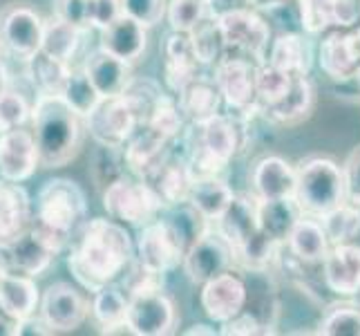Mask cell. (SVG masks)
<instances>
[{"label":"cell","mask_w":360,"mask_h":336,"mask_svg":"<svg viewBox=\"0 0 360 336\" xmlns=\"http://www.w3.org/2000/svg\"><path fill=\"white\" fill-rule=\"evenodd\" d=\"M32 200L18 182L0 178V247L14 242L32 227Z\"/></svg>","instance_id":"d4e9b609"},{"label":"cell","mask_w":360,"mask_h":336,"mask_svg":"<svg viewBox=\"0 0 360 336\" xmlns=\"http://www.w3.org/2000/svg\"><path fill=\"white\" fill-rule=\"evenodd\" d=\"M161 218L168 222L172 233L177 235V240L184 247V254L188 251V249L200 240L210 227H213V222H208L200 211H197L195 206H191L188 202L166 206Z\"/></svg>","instance_id":"74e56055"},{"label":"cell","mask_w":360,"mask_h":336,"mask_svg":"<svg viewBox=\"0 0 360 336\" xmlns=\"http://www.w3.org/2000/svg\"><path fill=\"white\" fill-rule=\"evenodd\" d=\"M300 30L309 36L360 25V0H293Z\"/></svg>","instance_id":"2e32d148"},{"label":"cell","mask_w":360,"mask_h":336,"mask_svg":"<svg viewBox=\"0 0 360 336\" xmlns=\"http://www.w3.org/2000/svg\"><path fill=\"white\" fill-rule=\"evenodd\" d=\"M88 220V197L81 186L68 178H54L41 186L32 211V229L54 249L65 251L74 235Z\"/></svg>","instance_id":"3957f363"},{"label":"cell","mask_w":360,"mask_h":336,"mask_svg":"<svg viewBox=\"0 0 360 336\" xmlns=\"http://www.w3.org/2000/svg\"><path fill=\"white\" fill-rule=\"evenodd\" d=\"M246 296H248L246 278L238 271V267H233L202 285L200 303L206 316L219 325V323H224L242 312L246 307Z\"/></svg>","instance_id":"9a60e30c"},{"label":"cell","mask_w":360,"mask_h":336,"mask_svg":"<svg viewBox=\"0 0 360 336\" xmlns=\"http://www.w3.org/2000/svg\"><path fill=\"white\" fill-rule=\"evenodd\" d=\"M45 18L30 3H7L0 11V47L27 61L41 49Z\"/></svg>","instance_id":"9c48e42d"},{"label":"cell","mask_w":360,"mask_h":336,"mask_svg":"<svg viewBox=\"0 0 360 336\" xmlns=\"http://www.w3.org/2000/svg\"><path fill=\"white\" fill-rule=\"evenodd\" d=\"M175 99L186 123H200L221 112V106H224L213 77H204V74H195L175 94Z\"/></svg>","instance_id":"83f0119b"},{"label":"cell","mask_w":360,"mask_h":336,"mask_svg":"<svg viewBox=\"0 0 360 336\" xmlns=\"http://www.w3.org/2000/svg\"><path fill=\"white\" fill-rule=\"evenodd\" d=\"M0 336H18V321L7 316L3 309H0Z\"/></svg>","instance_id":"11a10c76"},{"label":"cell","mask_w":360,"mask_h":336,"mask_svg":"<svg viewBox=\"0 0 360 336\" xmlns=\"http://www.w3.org/2000/svg\"><path fill=\"white\" fill-rule=\"evenodd\" d=\"M233 195L235 191L221 175H202L193 178L186 202L200 211L208 222H215L229 209Z\"/></svg>","instance_id":"836d02e7"},{"label":"cell","mask_w":360,"mask_h":336,"mask_svg":"<svg viewBox=\"0 0 360 336\" xmlns=\"http://www.w3.org/2000/svg\"><path fill=\"white\" fill-rule=\"evenodd\" d=\"M219 334L224 336H257V334H273L266 330L255 314H251L248 309H242L240 314H235L233 318L219 323Z\"/></svg>","instance_id":"f907efd6"},{"label":"cell","mask_w":360,"mask_h":336,"mask_svg":"<svg viewBox=\"0 0 360 336\" xmlns=\"http://www.w3.org/2000/svg\"><path fill=\"white\" fill-rule=\"evenodd\" d=\"M316 108V85L309 74H293L291 88L284 94L278 104L266 106L259 110L269 123L273 126H300L302 121H307L314 115Z\"/></svg>","instance_id":"d6986e66"},{"label":"cell","mask_w":360,"mask_h":336,"mask_svg":"<svg viewBox=\"0 0 360 336\" xmlns=\"http://www.w3.org/2000/svg\"><path fill=\"white\" fill-rule=\"evenodd\" d=\"M54 16L77 25V27L83 32H90V27H88V0H56Z\"/></svg>","instance_id":"db71d44e"},{"label":"cell","mask_w":360,"mask_h":336,"mask_svg":"<svg viewBox=\"0 0 360 336\" xmlns=\"http://www.w3.org/2000/svg\"><path fill=\"white\" fill-rule=\"evenodd\" d=\"M352 242L360 247V227H358V231H356V235H354V240H352Z\"/></svg>","instance_id":"91938a15"},{"label":"cell","mask_w":360,"mask_h":336,"mask_svg":"<svg viewBox=\"0 0 360 336\" xmlns=\"http://www.w3.org/2000/svg\"><path fill=\"white\" fill-rule=\"evenodd\" d=\"M293 81V74L284 72L271 63H259L255 68V101H257V115L259 110L278 104L280 99L289 92Z\"/></svg>","instance_id":"b9f144b4"},{"label":"cell","mask_w":360,"mask_h":336,"mask_svg":"<svg viewBox=\"0 0 360 336\" xmlns=\"http://www.w3.org/2000/svg\"><path fill=\"white\" fill-rule=\"evenodd\" d=\"M143 126H150L153 130L168 137L170 142L177 139V137L184 132V128H186V119L181 115L179 106H177V99L166 92L164 97L159 99V104L153 108L150 117L146 119Z\"/></svg>","instance_id":"bcb514c9"},{"label":"cell","mask_w":360,"mask_h":336,"mask_svg":"<svg viewBox=\"0 0 360 336\" xmlns=\"http://www.w3.org/2000/svg\"><path fill=\"white\" fill-rule=\"evenodd\" d=\"M83 121L85 132H90L96 144L119 148L126 146L132 132L139 128L134 112L121 97H101V101Z\"/></svg>","instance_id":"4fadbf2b"},{"label":"cell","mask_w":360,"mask_h":336,"mask_svg":"<svg viewBox=\"0 0 360 336\" xmlns=\"http://www.w3.org/2000/svg\"><path fill=\"white\" fill-rule=\"evenodd\" d=\"M25 70H27V77H30L32 85L39 94L60 97L72 66L39 49L34 56H30L27 61H25Z\"/></svg>","instance_id":"e575fe53"},{"label":"cell","mask_w":360,"mask_h":336,"mask_svg":"<svg viewBox=\"0 0 360 336\" xmlns=\"http://www.w3.org/2000/svg\"><path fill=\"white\" fill-rule=\"evenodd\" d=\"M83 34L85 32L79 30L77 25H72V23L52 14V18H47L43 25L41 52L54 56L58 61H65V63H72V58L79 52Z\"/></svg>","instance_id":"d590c367"},{"label":"cell","mask_w":360,"mask_h":336,"mask_svg":"<svg viewBox=\"0 0 360 336\" xmlns=\"http://www.w3.org/2000/svg\"><path fill=\"white\" fill-rule=\"evenodd\" d=\"M121 14H123L121 0H88V27L90 30L101 32Z\"/></svg>","instance_id":"816d5d0a"},{"label":"cell","mask_w":360,"mask_h":336,"mask_svg":"<svg viewBox=\"0 0 360 336\" xmlns=\"http://www.w3.org/2000/svg\"><path fill=\"white\" fill-rule=\"evenodd\" d=\"M30 115L32 106L20 92L9 88L0 92V132L25 126L30 121Z\"/></svg>","instance_id":"c3c4849f"},{"label":"cell","mask_w":360,"mask_h":336,"mask_svg":"<svg viewBox=\"0 0 360 336\" xmlns=\"http://www.w3.org/2000/svg\"><path fill=\"white\" fill-rule=\"evenodd\" d=\"M103 206L112 220L128 224V227L134 229H141L146 224H150L166 209L150 184L139 178L130 180L126 175L117 180L115 184H110L103 191Z\"/></svg>","instance_id":"8992f818"},{"label":"cell","mask_w":360,"mask_h":336,"mask_svg":"<svg viewBox=\"0 0 360 336\" xmlns=\"http://www.w3.org/2000/svg\"><path fill=\"white\" fill-rule=\"evenodd\" d=\"M166 5L168 0H121V11L143 27H155L164 20Z\"/></svg>","instance_id":"681fc988"},{"label":"cell","mask_w":360,"mask_h":336,"mask_svg":"<svg viewBox=\"0 0 360 336\" xmlns=\"http://www.w3.org/2000/svg\"><path fill=\"white\" fill-rule=\"evenodd\" d=\"M30 121L36 151H39V166L63 168L79 157L85 137V121L60 97H36Z\"/></svg>","instance_id":"7a4b0ae2"},{"label":"cell","mask_w":360,"mask_h":336,"mask_svg":"<svg viewBox=\"0 0 360 336\" xmlns=\"http://www.w3.org/2000/svg\"><path fill=\"white\" fill-rule=\"evenodd\" d=\"M213 227L224 235V240L231 244L233 256L238 249H242L246 242H251L259 233L257 229V197L253 193L233 195L229 209L221 213Z\"/></svg>","instance_id":"603a6c76"},{"label":"cell","mask_w":360,"mask_h":336,"mask_svg":"<svg viewBox=\"0 0 360 336\" xmlns=\"http://www.w3.org/2000/svg\"><path fill=\"white\" fill-rule=\"evenodd\" d=\"M90 312L96 321V325L101 328V332L112 325H119V323H126L128 296L117 282L105 285V287L94 292V298L90 303Z\"/></svg>","instance_id":"ab89813d"},{"label":"cell","mask_w":360,"mask_h":336,"mask_svg":"<svg viewBox=\"0 0 360 336\" xmlns=\"http://www.w3.org/2000/svg\"><path fill=\"white\" fill-rule=\"evenodd\" d=\"M316 334L325 336H360V303L356 298H340L325 307Z\"/></svg>","instance_id":"f35d334b"},{"label":"cell","mask_w":360,"mask_h":336,"mask_svg":"<svg viewBox=\"0 0 360 336\" xmlns=\"http://www.w3.org/2000/svg\"><path fill=\"white\" fill-rule=\"evenodd\" d=\"M204 3H208V5H215V3H217V0H204Z\"/></svg>","instance_id":"6125c7cd"},{"label":"cell","mask_w":360,"mask_h":336,"mask_svg":"<svg viewBox=\"0 0 360 336\" xmlns=\"http://www.w3.org/2000/svg\"><path fill=\"white\" fill-rule=\"evenodd\" d=\"M164 81L170 94L175 97L195 74H200V63H197L191 39L186 32H172L166 36L164 47Z\"/></svg>","instance_id":"4316f807"},{"label":"cell","mask_w":360,"mask_h":336,"mask_svg":"<svg viewBox=\"0 0 360 336\" xmlns=\"http://www.w3.org/2000/svg\"><path fill=\"white\" fill-rule=\"evenodd\" d=\"M126 159H123V148L119 146H103L98 144L94 159H92V182L98 191H105L110 184H115L117 180H121L126 175Z\"/></svg>","instance_id":"ee69618b"},{"label":"cell","mask_w":360,"mask_h":336,"mask_svg":"<svg viewBox=\"0 0 360 336\" xmlns=\"http://www.w3.org/2000/svg\"><path fill=\"white\" fill-rule=\"evenodd\" d=\"M128 325L134 336H166L177 328V309L164 290L128 296Z\"/></svg>","instance_id":"8fae6325"},{"label":"cell","mask_w":360,"mask_h":336,"mask_svg":"<svg viewBox=\"0 0 360 336\" xmlns=\"http://www.w3.org/2000/svg\"><path fill=\"white\" fill-rule=\"evenodd\" d=\"M60 99H63L79 117L85 119L96 108V104L101 101V94L96 92V88L88 79V74H85L83 68H72L68 74L65 88L60 92Z\"/></svg>","instance_id":"7bdbcfd3"},{"label":"cell","mask_w":360,"mask_h":336,"mask_svg":"<svg viewBox=\"0 0 360 336\" xmlns=\"http://www.w3.org/2000/svg\"><path fill=\"white\" fill-rule=\"evenodd\" d=\"M0 251L5 256L9 271L25 273V276L32 278H39L41 273H45L49 265L54 263V258L58 256L32 227L22 235H18L14 242L0 247Z\"/></svg>","instance_id":"ffe728a7"},{"label":"cell","mask_w":360,"mask_h":336,"mask_svg":"<svg viewBox=\"0 0 360 336\" xmlns=\"http://www.w3.org/2000/svg\"><path fill=\"white\" fill-rule=\"evenodd\" d=\"M39 168V151L32 130L11 128L0 132V178L7 182H27Z\"/></svg>","instance_id":"ac0fdd59"},{"label":"cell","mask_w":360,"mask_h":336,"mask_svg":"<svg viewBox=\"0 0 360 336\" xmlns=\"http://www.w3.org/2000/svg\"><path fill=\"white\" fill-rule=\"evenodd\" d=\"M354 298H356V301H358V303H360V292H358V294H356V296H354Z\"/></svg>","instance_id":"e7e4bbea"},{"label":"cell","mask_w":360,"mask_h":336,"mask_svg":"<svg viewBox=\"0 0 360 336\" xmlns=\"http://www.w3.org/2000/svg\"><path fill=\"white\" fill-rule=\"evenodd\" d=\"M134 260L159 273H170L181 265L184 247L161 216L139 229L134 242Z\"/></svg>","instance_id":"7c38bea8"},{"label":"cell","mask_w":360,"mask_h":336,"mask_svg":"<svg viewBox=\"0 0 360 336\" xmlns=\"http://www.w3.org/2000/svg\"><path fill=\"white\" fill-rule=\"evenodd\" d=\"M293 200L304 216L322 218L347 202L342 166L331 157H307L295 166Z\"/></svg>","instance_id":"277c9868"},{"label":"cell","mask_w":360,"mask_h":336,"mask_svg":"<svg viewBox=\"0 0 360 336\" xmlns=\"http://www.w3.org/2000/svg\"><path fill=\"white\" fill-rule=\"evenodd\" d=\"M36 314L52 334H68L79 330L90 314V303L74 285L54 282L39 298Z\"/></svg>","instance_id":"30bf717a"},{"label":"cell","mask_w":360,"mask_h":336,"mask_svg":"<svg viewBox=\"0 0 360 336\" xmlns=\"http://www.w3.org/2000/svg\"><path fill=\"white\" fill-rule=\"evenodd\" d=\"M287 251L300 260V263L307 265H320L325 254L329 251V238L325 233V227H322L320 218L314 216H302L295 222V227L291 229L287 242L282 244Z\"/></svg>","instance_id":"4dcf8cb0"},{"label":"cell","mask_w":360,"mask_h":336,"mask_svg":"<svg viewBox=\"0 0 360 336\" xmlns=\"http://www.w3.org/2000/svg\"><path fill=\"white\" fill-rule=\"evenodd\" d=\"M170 144L172 142L168 137L153 130L150 126H139L123 146L126 168L139 180H146L168 157Z\"/></svg>","instance_id":"7402d4cb"},{"label":"cell","mask_w":360,"mask_h":336,"mask_svg":"<svg viewBox=\"0 0 360 336\" xmlns=\"http://www.w3.org/2000/svg\"><path fill=\"white\" fill-rule=\"evenodd\" d=\"M166 92L161 88L159 81L150 77H130V81L126 83V88H123L119 97L130 106L136 121H139V126H143L146 119L150 117L153 108L159 104V99Z\"/></svg>","instance_id":"60d3db41"},{"label":"cell","mask_w":360,"mask_h":336,"mask_svg":"<svg viewBox=\"0 0 360 336\" xmlns=\"http://www.w3.org/2000/svg\"><path fill=\"white\" fill-rule=\"evenodd\" d=\"M354 81H356V85H358V90H360V72L356 74V79H354Z\"/></svg>","instance_id":"94428289"},{"label":"cell","mask_w":360,"mask_h":336,"mask_svg":"<svg viewBox=\"0 0 360 336\" xmlns=\"http://www.w3.org/2000/svg\"><path fill=\"white\" fill-rule=\"evenodd\" d=\"M316 61L333 83L354 81L360 72V25L322 32Z\"/></svg>","instance_id":"52a82bcc"},{"label":"cell","mask_w":360,"mask_h":336,"mask_svg":"<svg viewBox=\"0 0 360 336\" xmlns=\"http://www.w3.org/2000/svg\"><path fill=\"white\" fill-rule=\"evenodd\" d=\"M304 213L293 197H278V200H257V229L276 244H284L295 222Z\"/></svg>","instance_id":"d6a6232c"},{"label":"cell","mask_w":360,"mask_h":336,"mask_svg":"<svg viewBox=\"0 0 360 336\" xmlns=\"http://www.w3.org/2000/svg\"><path fill=\"white\" fill-rule=\"evenodd\" d=\"M181 267L193 285H204L206 280L219 276L221 271H229L235 267L233 249L224 240V235L215 227H210L202 238L184 254Z\"/></svg>","instance_id":"5bb4252c"},{"label":"cell","mask_w":360,"mask_h":336,"mask_svg":"<svg viewBox=\"0 0 360 336\" xmlns=\"http://www.w3.org/2000/svg\"><path fill=\"white\" fill-rule=\"evenodd\" d=\"M295 166L280 155H266L257 159L251 170V193L257 200H278L293 197Z\"/></svg>","instance_id":"cb8c5ba5"},{"label":"cell","mask_w":360,"mask_h":336,"mask_svg":"<svg viewBox=\"0 0 360 336\" xmlns=\"http://www.w3.org/2000/svg\"><path fill=\"white\" fill-rule=\"evenodd\" d=\"M213 7L215 5H208L204 0H168L164 20H168L172 32L188 34Z\"/></svg>","instance_id":"7dc6e473"},{"label":"cell","mask_w":360,"mask_h":336,"mask_svg":"<svg viewBox=\"0 0 360 336\" xmlns=\"http://www.w3.org/2000/svg\"><path fill=\"white\" fill-rule=\"evenodd\" d=\"M68 269L85 292L119 282L134 260V240L126 224L108 218L85 220L70 242Z\"/></svg>","instance_id":"6da1fadb"},{"label":"cell","mask_w":360,"mask_h":336,"mask_svg":"<svg viewBox=\"0 0 360 336\" xmlns=\"http://www.w3.org/2000/svg\"><path fill=\"white\" fill-rule=\"evenodd\" d=\"M39 287L32 276L7 271L0 278V309L14 321H25L39 309Z\"/></svg>","instance_id":"1f68e13d"},{"label":"cell","mask_w":360,"mask_h":336,"mask_svg":"<svg viewBox=\"0 0 360 336\" xmlns=\"http://www.w3.org/2000/svg\"><path fill=\"white\" fill-rule=\"evenodd\" d=\"M264 61L289 74H311L316 49L302 30H284L271 39Z\"/></svg>","instance_id":"44dd1931"},{"label":"cell","mask_w":360,"mask_h":336,"mask_svg":"<svg viewBox=\"0 0 360 336\" xmlns=\"http://www.w3.org/2000/svg\"><path fill=\"white\" fill-rule=\"evenodd\" d=\"M0 66H3V47H0Z\"/></svg>","instance_id":"be15d7a7"},{"label":"cell","mask_w":360,"mask_h":336,"mask_svg":"<svg viewBox=\"0 0 360 336\" xmlns=\"http://www.w3.org/2000/svg\"><path fill=\"white\" fill-rule=\"evenodd\" d=\"M325 287L338 298H354L360 292V247L354 242L331 244L320 263Z\"/></svg>","instance_id":"e0dca14e"},{"label":"cell","mask_w":360,"mask_h":336,"mask_svg":"<svg viewBox=\"0 0 360 336\" xmlns=\"http://www.w3.org/2000/svg\"><path fill=\"white\" fill-rule=\"evenodd\" d=\"M146 30L148 27H143L141 23H136L134 18L121 14L119 18L110 23L108 27L101 30L98 47L121 61H126V63L134 66L146 52V45H148Z\"/></svg>","instance_id":"484cf974"},{"label":"cell","mask_w":360,"mask_h":336,"mask_svg":"<svg viewBox=\"0 0 360 336\" xmlns=\"http://www.w3.org/2000/svg\"><path fill=\"white\" fill-rule=\"evenodd\" d=\"M188 39H191L197 63H200L202 68L215 66L217 61L226 54V45H224V39H221V30H219V23H217L215 7L210 9L208 14L188 32Z\"/></svg>","instance_id":"8d00e7d4"},{"label":"cell","mask_w":360,"mask_h":336,"mask_svg":"<svg viewBox=\"0 0 360 336\" xmlns=\"http://www.w3.org/2000/svg\"><path fill=\"white\" fill-rule=\"evenodd\" d=\"M83 70L101 97H119L132 77L130 63L112 56L101 47L94 49L92 54H88V58H85V63H83Z\"/></svg>","instance_id":"f546056e"},{"label":"cell","mask_w":360,"mask_h":336,"mask_svg":"<svg viewBox=\"0 0 360 336\" xmlns=\"http://www.w3.org/2000/svg\"><path fill=\"white\" fill-rule=\"evenodd\" d=\"M217 23L226 54L244 56L253 63H264L271 43V25L255 7H231L217 11Z\"/></svg>","instance_id":"5b68a950"},{"label":"cell","mask_w":360,"mask_h":336,"mask_svg":"<svg viewBox=\"0 0 360 336\" xmlns=\"http://www.w3.org/2000/svg\"><path fill=\"white\" fill-rule=\"evenodd\" d=\"M342 178H345V197H347V202L360 206V144L349 153V157L345 159Z\"/></svg>","instance_id":"f5cc1de1"},{"label":"cell","mask_w":360,"mask_h":336,"mask_svg":"<svg viewBox=\"0 0 360 336\" xmlns=\"http://www.w3.org/2000/svg\"><path fill=\"white\" fill-rule=\"evenodd\" d=\"M9 88V79H7V70L5 66H0V92Z\"/></svg>","instance_id":"6f0895ef"},{"label":"cell","mask_w":360,"mask_h":336,"mask_svg":"<svg viewBox=\"0 0 360 336\" xmlns=\"http://www.w3.org/2000/svg\"><path fill=\"white\" fill-rule=\"evenodd\" d=\"M184 336H195V334H219V330H215V328H210V325H206V323H197V325H193V328H188V330H184L181 332Z\"/></svg>","instance_id":"9f6ffc18"},{"label":"cell","mask_w":360,"mask_h":336,"mask_svg":"<svg viewBox=\"0 0 360 336\" xmlns=\"http://www.w3.org/2000/svg\"><path fill=\"white\" fill-rule=\"evenodd\" d=\"M9 269H7V263H5V256H3V251H0V278L5 276Z\"/></svg>","instance_id":"680465c9"},{"label":"cell","mask_w":360,"mask_h":336,"mask_svg":"<svg viewBox=\"0 0 360 336\" xmlns=\"http://www.w3.org/2000/svg\"><path fill=\"white\" fill-rule=\"evenodd\" d=\"M143 182L153 186V191L159 195V200L164 202V206H172V204L186 202V197H188V191H191L193 175L188 170V164L172 151V144H170L168 157L161 161Z\"/></svg>","instance_id":"f1b7e54d"},{"label":"cell","mask_w":360,"mask_h":336,"mask_svg":"<svg viewBox=\"0 0 360 336\" xmlns=\"http://www.w3.org/2000/svg\"><path fill=\"white\" fill-rule=\"evenodd\" d=\"M255 68L257 63L238 54H224L215 63L213 81L221 94V101L233 112L246 117L257 115L255 101Z\"/></svg>","instance_id":"ba28073f"},{"label":"cell","mask_w":360,"mask_h":336,"mask_svg":"<svg viewBox=\"0 0 360 336\" xmlns=\"http://www.w3.org/2000/svg\"><path fill=\"white\" fill-rule=\"evenodd\" d=\"M248 3H253V0H248Z\"/></svg>","instance_id":"03108f58"},{"label":"cell","mask_w":360,"mask_h":336,"mask_svg":"<svg viewBox=\"0 0 360 336\" xmlns=\"http://www.w3.org/2000/svg\"><path fill=\"white\" fill-rule=\"evenodd\" d=\"M320 222L325 227V233L331 244L352 242L360 227V206L352 202H342L322 216Z\"/></svg>","instance_id":"f6af8a7d"}]
</instances>
